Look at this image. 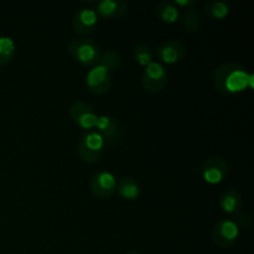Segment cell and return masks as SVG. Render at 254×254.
Here are the masks:
<instances>
[{"instance_id":"603a6c76","label":"cell","mask_w":254,"mask_h":254,"mask_svg":"<svg viewBox=\"0 0 254 254\" xmlns=\"http://www.w3.org/2000/svg\"><path fill=\"white\" fill-rule=\"evenodd\" d=\"M174 4L176 6H185L186 9H190V7H192L196 4V1L195 0H185V1H183V0H175Z\"/></svg>"},{"instance_id":"7a4b0ae2","label":"cell","mask_w":254,"mask_h":254,"mask_svg":"<svg viewBox=\"0 0 254 254\" xmlns=\"http://www.w3.org/2000/svg\"><path fill=\"white\" fill-rule=\"evenodd\" d=\"M71 56L83 66H97L101 57V49L98 45L87 37H73L68 44Z\"/></svg>"},{"instance_id":"e0dca14e","label":"cell","mask_w":254,"mask_h":254,"mask_svg":"<svg viewBox=\"0 0 254 254\" xmlns=\"http://www.w3.org/2000/svg\"><path fill=\"white\" fill-rule=\"evenodd\" d=\"M117 190H118L119 195L126 200H136L140 196V188H139L138 183L128 176L121 179V181L117 184Z\"/></svg>"},{"instance_id":"d6986e66","label":"cell","mask_w":254,"mask_h":254,"mask_svg":"<svg viewBox=\"0 0 254 254\" xmlns=\"http://www.w3.org/2000/svg\"><path fill=\"white\" fill-rule=\"evenodd\" d=\"M15 55V42L9 36H0V66H5Z\"/></svg>"},{"instance_id":"ba28073f","label":"cell","mask_w":254,"mask_h":254,"mask_svg":"<svg viewBox=\"0 0 254 254\" xmlns=\"http://www.w3.org/2000/svg\"><path fill=\"white\" fill-rule=\"evenodd\" d=\"M86 83L92 93L98 94V96L107 93L112 84L109 71L104 67L97 64L87 73Z\"/></svg>"},{"instance_id":"30bf717a","label":"cell","mask_w":254,"mask_h":254,"mask_svg":"<svg viewBox=\"0 0 254 254\" xmlns=\"http://www.w3.org/2000/svg\"><path fill=\"white\" fill-rule=\"evenodd\" d=\"M117 189V181L113 174L108 171L97 173L91 179V190L98 198H109Z\"/></svg>"},{"instance_id":"44dd1931","label":"cell","mask_w":254,"mask_h":254,"mask_svg":"<svg viewBox=\"0 0 254 254\" xmlns=\"http://www.w3.org/2000/svg\"><path fill=\"white\" fill-rule=\"evenodd\" d=\"M99 66L104 67L108 71L111 69H116L117 67L121 64V56L117 51H113V50H107L103 54H101V57H99L98 61Z\"/></svg>"},{"instance_id":"ac0fdd59","label":"cell","mask_w":254,"mask_h":254,"mask_svg":"<svg viewBox=\"0 0 254 254\" xmlns=\"http://www.w3.org/2000/svg\"><path fill=\"white\" fill-rule=\"evenodd\" d=\"M155 12L164 22H168V24L178 21L180 16L179 7L174 4V1H169V0L159 2L155 7Z\"/></svg>"},{"instance_id":"8992f818","label":"cell","mask_w":254,"mask_h":254,"mask_svg":"<svg viewBox=\"0 0 254 254\" xmlns=\"http://www.w3.org/2000/svg\"><path fill=\"white\" fill-rule=\"evenodd\" d=\"M203 180L208 184H220L228 174V164L221 156H210L200 166Z\"/></svg>"},{"instance_id":"277c9868","label":"cell","mask_w":254,"mask_h":254,"mask_svg":"<svg viewBox=\"0 0 254 254\" xmlns=\"http://www.w3.org/2000/svg\"><path fill=\"white\" fill-rule=\"evenodd\" d=\"M240 228L231 218H221L215 223L212 230L213 242L221 248H230L237 242Z\"/></svg>"},{"instance_id":"2e32d148","label":"cell","mask_w":254,"mask_h":254,"mask_svg":"<svg viewBox=\"0 0 254 254\" xmlns=\"http://www.w3.org/2000/svg\"><path fill=\"white\" fill-rule=\"evenodd\" d=\"M202 22V15L195 7L185 9L183 16H181V24H183V26L185 27L186 31L192 32V34H195V32H197L201 29Z\"/></svg>"},{"instance_id":"3957f363","label":"cell","mask_w":254,"mask_h":254,"mask_svg":"<svg viewBox=\"0 0 254 254\" xmlns=\"http://www.w3.org/2000/svg\"><path fill=\"white\" fill-rule=\"evenodd\" d=\"M104 139L97 130H86L78 141V153L83 161L94 164L101 159L104 151Z\"/></svg>"},{"instance_id":"7402d4cb","label":"cell","mask_w":254,"mask_h":254,"mask_svg":"<svg viewBox=\"0 0 254 254\" xmlns=\"http://www.w3.org/2000/svg\"><path fill=\"white\" fill-rule=\"evenodd\" d=\"M238 228H242V230H248V228L252 227L253 225V218L250 213H243V215H238L237 222H236Z\"/></svg>"},{"instance_id":"52a82bcc","label":"cell","mask_w":254,"mask_h":254,"mask_svg":"<svg viewBox=\"0 0 254 254\" xmlns=\"http://www.w3.org/2000/svg\"><path fill=\"white\" fill-rule=\"evenodd\" d=\"M69 114L73 122H76L81 128L86 130H92V128L96 127L97 119H98L93 107L83 101H78L72 104L69 108Z\"/></svg>"},{"instance_id":"9c48e42d","label":"cell","mask_w":254,"mask_h":254,"mask_svg":"<svg viewBox=\"0 0 254 254\" xmlns=\"http://www.w3.org/2000/svg\"><path fill=\"white\" fill-rule=\"evenodd\" d=\"M72 25H73L74 31L82 35V37L93 34L98 25V14L96 12V10L89 9V7L78 10L73 15Z\"/></svg>"},{"instance_id":"7c38bea8","label":"cell","mask_w":254,"mask_h":254,"mask_svg":"<svg viewBox=\"0 0 254 254\" xmlns=\"http://www.w3.org/2000/svg\"><path fill=\"white\" fill-rule=\"evenodd\" d=\"M94 128H97V131L101 134L104 143L107 144H116L122 136V130L118 123L109 116L98 117Z\"/></svg>"},{"instance_id":"5bb4252c","label":"cell","mask_w":254,"mask_h":254,"mask_svg":"<svg viewBox=\"0 0 254 254\" xmlns=\"http://www.w3.org/2000/svg\"><path fill=\"white\" fill-rule=\"evenodd\" d=\"M221 208L228 216H238L243 207V198L236 190H227L222 193L220 201Z\"/></svg>"},{"instance_id":"9a60e30c","label":"cell","mask_w":254,"mask_h":254,"mask_svg":"<svg viewBox=\"0 0 254 254\" xmlns=\"http://www.w3.org/2000/svg\"><path fill=\"white\" fill-rule=\"evenodd\" d=\"M231 4L227 0H210L205 5V14L210 20H222L228 16Z\"/></svg>"},{"instance_id":"5b68a950","label":"cell","mask_w":254,"mask_h":254,"mask_svg":"<svg viewBox=\"0 0 254 254\" xmlns=\"http://www.w3.org/2000/svg\"><path fill=\"white\" fill-rule=\"evenodd\" d=\"M141 83L145 91L150 93H158L168 83V71L160 62L153 61L144 69Z\"/></svg>"},{"instance_id":"ffe728a7","label":"cell","mask_w":254,"mask_h":254,"mask_svg":"<svg viewBox=\"0 0 254 254\" xmlns=\"http://www.w3.org/2000/svg\"><path fill=\"white\" fill-rule=\"evenodd\" d=\"M134 60L141 66H148L154 61V51L148 45H138L133 51Z\"/></svg>"},{"instance_id":"cb8c5ba5","label":"cell","mask_w":254,"mask_h":254,"mask_svg":"<svg viewBox=\"0 0 254 254\" xmlns=\"http://www.w3.org/2000/svg\"><path fill=\"white\" fill-rule=\"evenodd\" d=\"M127 254H140V253L135 252V251H131V252H129V253H127Z\"/></svg>"},{"instance_id":"4fadbf2b","label":"cell","mask_w":254,"mask_h":254,"mask_svg":"<svg viewBox=\"0 0 254 254\" xmlns=\"http://www.w3.org/2000/svg\"><path fill=\"white\" fill-rule=\"evenodd\" d=\"M128 11V4L123 0H101L97 4L96 12L108 19H119Z\"/></svg>"},{"instance_id":"8fae6325","label":"cell","mask_w":254,"mask_h":254,"mask_svg":"<svg viewBox=\"0 0 254 254\" xmlns=\"http://www.w3.org/2000/svg\"><path fill=\"white\" fill-rule=\"evenodd\" d=\"M186 55V46L179 40H168L156 49V56L163 64H173L181 61Z\"/></svg>"},{"instance_id":"6da1fadb","label":"cell","mask_w":254,"mask_h":254,"mask_svg":"<svg viewBox=\"0 0 254 254\" xmlns=\"http://www.w3.org/2000/svg\"><path fill=\"white\" fill-rule=\"evenodd\" d=\"M253 74L237 62L221 64L213 72V83L223 94H237L253 86Z\"/></svg>"}]
</instances>
